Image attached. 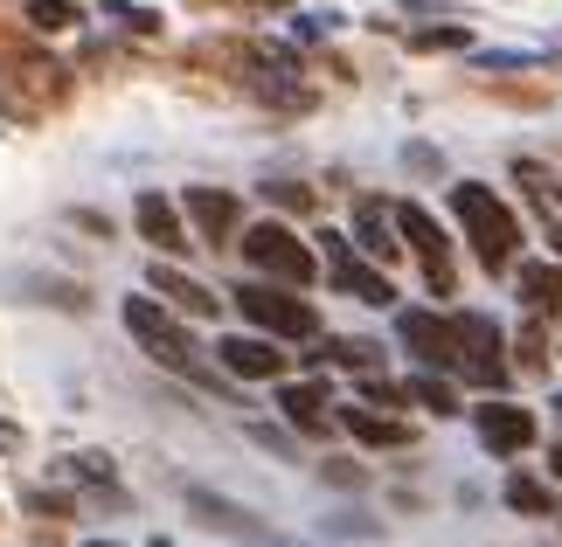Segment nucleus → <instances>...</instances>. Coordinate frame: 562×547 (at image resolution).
Masks as SVG:
<instances>
[{"instance_id":"31","label":"nucleus","mask_w":562,"mask_h":547,"mask_svg":"<svg viewBox=\"0 0 562 547\" xmlns=\"http://www.w3.org/2000/svg\"><path fill=\"white\" fill-rule=\"evenodd\" d=\"M21 444H29V436H21V423H0V457H21Z\"/></svg>"},{"instance_id":"8","label":"nucleus","mask_w":562,"mask_h":547,"mask_svg":"<svg viewBox=\"0 0 562 547\" xmlns=\"http://www.w3.org/2000/svg\"><path fill=\"white\" fill-rule=\"evenodd\" d=\"M389 215H396V236H403L409 250H417L424 284H430V292H451V243H445V229L430 223V208H417V202H396Z\"/></svg>"},{"instance_id":"21","label":"nucleus","mask_w":562,"mask_h":547,"mask_svg":"<svg viewBox=\"0 0 562 547\" xmlns=\"http://www.w3.org/2000/svg\"><path fill=\"white\" fill-rule=\"evenodd\" d=\"M63 478H77V486H91V492H119V465L104 451H77L70 465H63Z\"/></svg>"},{"instance_id":"25","label":"nucleus","mask_w":562,"mask_h":547,"mask_svg":"<svg viewBox=\"0 0 562 547\" xmlns=\"http://www.w3.org/2000/svg\"><path fill=\"white\" fill-rule=\"evenodd\" d=\"M98 14H112L125 35H160V14H154V8H133V0H104Z\"/></svg>"},{"instance_id":"20","label":"nucleus","mask_w":562,"mask_h":547,"mask_svg":"<svg viewBox=\"0 0 562 547\" xmlns=\"http://www.w3.org/2000/svg\"><path fill=\"white\" fill-rule=\"evenodd\" d=\"M21 21L35 35H70V29H83V8L77 0H21Z\"/></svg>"},{"instance_id":"15","label":"nucleus","mask_w":562,"mask_h":547,"mask_svg":"<svg viewBox=\"0 0 562 547\" xmlns=\"http://www.w3.org/2000/svg\"><path fill=\"white\" fill-rule=\"evenodd\" d=\"M319 402H327V381H285V388H278V409H285V423L306 430V436H327V430H334V415L319 409Z\"/></svg>"},{"instance_id":"9","label":"nucleus","mask_w":562,"mask_h":547,"mask_svg":"<svg viewBox=\"0 0 562 547\" xmlns=\"http://www.w3.org/2000/svg\"><path fill=\"white\" fill-rule=\"evenodd\" d=\"M396 340L409 346V367H430V375H451V367H459L451 319H438V312H396Z\"/></svg>"},{"instance_id":"24","label":"nucleus","mask_w":562,"mask_h":547,"mask_svg":"<svg viewBox=\"0 0 562 547\" xmlns=\"http://www.w3.org/2000/svg\"><path fill=\"white\" fill-rule=\"evenodd\" d=\"M403 396H409V402H424V409H438V415H459V396H451L445 381H430V375H409V381H403Z\"/></svg>"},{"instance_id":"18","label":"nucleus","mask_w":562,"mask_h":547,"mask_svg":"<svg viewBox=\"0 0 562 547\" xmlns=\"http://www.w3.org/2000/svg\"><path fill=\"white\" fill-rule=\"evenodd\" d=\"M355 236H361V257L369 264H396V215H382V202H361V223H355Z\"/></svg>"},{"instance_id":"14","label":"nucleus","mask_w":562,"mask_h":547,"mask_svg":"<svg viewBox=\"0 0 562 547\" xmlns=\"http://www.w3.org/2000/svg\"><path fill=\"white\" fill-rule=\"evenodd\" d=\"M154 292L175 305L181 319H215V312H223V298H215L209 284H194L188 271H175V264H154Z\"/></svg>"},{"instance_id":"28","label":"nucleus","mask_w":562,"mask_h":547,"mask_svg":"<svg viewBox=\"0 0 562 547\" xmlns=\"http://www.w3.org/2000/svg\"><path fill=\"white\" fill-rule=\"evenodd\" d=\"M21 506H29V513H42V520H70V513H77V499H63V492H29Z\"/></svg>"},{"instance_id":"13","label":"nucleus","mask_w":562,"mask_h":547,"mask_svg":"<svg viewBox=\"0 0 562 547\" xmlns=\"http://www.w3.org/2000/svg\"><path fill=\"white\" fill-rule=\"evenodd\" d=\"M188 513H194V527H209V534L265 540V520L244 513V506H236V499H223V492H209V486H188Z\"/></svg>"},{"instance_id":"4","label":"nucleus","mask_w":562,"mask_h":547,"mask_svg":"<svg viewBox=\"0 0 562 547\" xmlns=\"http://www.w3.org/2000/svg\"><path fill=\"white\" fill-rule=\"evenodd\" d=\"M244 264L265 271V277H278V284H292V292H306V284L319 277L306 236H292L285 223H250L244 229Z\"/></svg>"},{"instance_id":"7","label":"nucleus","mask_w":562,"mask_h":547,"mask_svg":"<svg viewBox=\"0 0 562 547\" xmlns=\"http://www.w3.org/2000/svg\"><path fill=\"white\" fill-rule=\"evenodd\" d=\"M451 340H459V367H451V375H465V381H480V388H501V381H507L501 326H493L486 312H465V319H451Z\"/></svg>"},{"instance_id":"39","label":"nucleus","mask_w":562,"mask_h":547,"mask_svg":"<svg viewBox=\"0 0 562 547\" xmlns=\"http://www.w3.org/2000/svg\"><path fill=\"white\" fill-rule=\"evenodd\" d=\"M91 547H104V540H91Z\"/></svg>"},{"instance_id":"37","label":"nucleus","mask_w":562,"mask_h":547,"mask_svg":"<svg viewBox=\"0 0 562 547\" xmlns=\"http://www.w3.org/2000/svg\"><path fill=\"white\" fill-rule=\"evenodd\" d=\"M146 547H175V540H146Z\"/></svg>"},{"instance_id":"6","label":"nucleus","mask_w":562,"mask_h":547,"mask_svg":"<svg viewBox=\"0 0 562 547\" xmlns=\"http://www.w3.org/2000/svg\"><path fill=\"white\" fill-rule=\"evenodd\" d=\"M319 250H327V277H334V292H348V298H361V305H389V298H396L389 271L369 264V257H361L340 229H319Z\"/></svg>"},{"instance_id":"26","label":"nucleus","mask_w":562,"mask_h":547,"mask_svg":"<svg viewBox=\"0 0 562 547\" xmlns=\"http://www.w3.org/2000/svg\"><path fill=\"white\" fill-rule=\"evenodd\" d=\"M409 49H417V56H445V49H465V29H417V35H409Z\"/></svg>"},{"instance_id":"1","label":"nucleus","mask_w":562,"mask_h":547,"mask_svg":"<svg viewBox=\"0 0 562 547\" xmlns=\"http://www.w3.org/2000/svg\"><path fill=\"white\" fill-rule=\"evenodd\" d=\"M451 215H459L465 243H472V257H480V271L507 277L514 250H521V215H514L486 181H451Z\"/></svg>"},{"instance_id":"12","label":"nucleus","mask_w":562,"mask_h":547,"mask_svg":"<svg viewBox=\"0 0 562 547\" xmlns=\"http://www.w3.org/2000/svg\"><path fill=\"white\" fill-rule=\"evenodd\" d=\"M215 361H223V375H236V381H285V346H271V340H215Z\"/></svg>"},{"instance_id":"16","label":"nucleus","mask_w":562,"mask_h":547,"mask_svg":"<svg viewBox=\"0 0 562 547\" xmlns=\"http://www.w3.org/2000/svg\"><path fill=\"white\" fill-rule=\"evenodd\" d=\"M133 223H139V236L154 250H181L188 243V236H181V208L167 202V194H139V202H133Z\"/></svg>"},{"instance_id":"3","label":"nucleus","mask_w":562,"mask_h":547,"mask_svg":"<svg viewBox=\"0 0 562 547\" xmlns=\"http://www.w3.org/2000/svg\"><path fill=\"white\" fill-rule=\"evenodd\" d=\"M119 319H125V333H133L160 367H175V375H188V381H202V388H215V396H223V381L202 367V346H194V333H188L175 312H167V305H154V298H125Z\"/></svg>"},{"instance_id":"17","label":"nucleus","mask_w":562,"mask_h":547,"mask_svg":"<svg viewBox=\"0 0 562 547\" xmlns=\"http://www.w3.org/2000/svg\"><path fill=\"white\" fill-rule=\"evenodd\" d=\"M334 423L348 430L355 444H375V451H396V444H409V423H396V415H369V409H340Z\"/></svg>"},{"instance_id":"27","label":"nucleus","mask_w":562,"mask_h":547,"mask_svg":"<svg viewBox=\"0 0 562 547\" xmlns=\"http://www.w3.org/2000/svg\"><path fill=\"white\" fill-rule=\"evenodd\" d=\"M265 202H278V208H299V215H306V208H313V187H299V181H265Z\"/></svg>"},{"instance_id":"10","label":"nucleus","mask_w":562,"mask_h":547,"mask_svg":"<svg viewBox=\"0 0 562 547\" xmlns=\"http://www.w3.org/2000/svg\"><path fill=\"white\" fill-rule=\"evenodd\" d=\"M472 430H480L486 457H521L535 444V409H521V402H480V409H472Z\"/></svg>"},{"instance_id":"34","label":"nucleus","mask_w":562,"mask_h":547,"mask_svg":"<svg viewBox=\"0 0 562 547\" xmlns=\"http://www.w3.org/2000/svg\"><path fill=\"white\" fill-rule=\"evenodd\" d=\"M244 8H299V0H244Z\"/></svg>"},{"instance_id":"23","label":"nucleus","mask_w":562,"mask_h":547,"mask_svg":"<svg viewBox=\"0 0 562 547\" xmlns=\"http://www.w3.org/2000/svg\"><path fill=\"white\" fill-rule=\"evenodd\" d=\"M313 361H340V367H361V375H369L382 361V346L375 340H327V346H313Z\"/></svg>"},{"instance_id":"19","label":"nucleus","mask_w":562,"mask_h":547,"mask_svg":"<svg viewBox=\"0 0 562 547\" xmlns=\"http://www.w3.org/2000/svg\"><path fill=\"white\" fill-rule=\"evenodd\" d=\"M521 305L535 319H549V312H562V264H521Z\"/></svg>"},{"instance_id":"35","label":"nucleus","mask_w":562,"mask_h":547,"mask_svg":"<svg viewBox=\"0 0 562 547\" xmlns=\"http://www.w3.org/2000/svg\"><path fill=\"white\" fill-rule=\"evenodd\" d=\"M549 478H562V444H555V451H549Z\"/></svg>"},{"instance_id":"32","label":"nucleus","mask_w":562,"mask_h":547,"mask_svg":"<svg viewBox=\"0 0 562 547\" xmlns=\"http://www.w3.org/2000/svg\"><path fill=\"white\" fill-rule=\"evenodd\" d=\"M70 223H77V229H91V236H112V223H104V215H98V208H77V215H70Z\"/></svg>"},{"instance_id":"2","label":"nucleus","mask_w":562,"mask_h":547,"mask_svg":"<svg viewBox=\"0 0 562 547\" xmlns=\"http://www.w3.org/2000/svg\"><path fill=\"white\" fill-rule=\"evenodd\" d=\"M77 91V77L63 70L56 56H42V49H14V56H0V112L21 118V125H35V118H49L63 112Z\"/></svg>"},{"instance_id":"5","label":"nucleus","mask_w":562,"mask_h":547,"mask_svg":"<svg viewBox=\"0 0 562 547\" xmlns=\"http://www.w3.org/2000/svg\"><path fill=\"white\" fill-rule=\"evenodd\" d=\"M236 312L250 326H265L271 340H313L319 333V312L292 292V284L285 292H278V284H244V292H236Z\"/></svg>"},{"instance_id":"29","label":"nucleus","mask_w":562,"mask_h":547,"mask_svg":"<svg viewBox=\"0 0 562 547\" xmlns=\"http://www.w3.org/2000/svg\"><path fill=\"white\" fill-rule=\"evenodd\" d=\"M542 367H549V346L535 326H521V375H542Z\"/></svg>"},{"instance_id":"33","label":"nucleus","mask_w":562,"mask_h":547,"mask_svg":"<svg viewBox=\"0 0 562 547\" xmlns=\"http://www.w3.org/2000/svg\"><path fill=\"white\" fill-rule=\"evenodd\" d=\"M361 478H369L361 465H327V486H361Z\"/></svg>"},{"instance_id":"30","label":"nucleus","mask_w":562,"mask_h":547,"mask_svg":"<svg viewBox=\"0 0 562 547\" xmlns=\"http://www.w3.org/2000/svg\"><path fill=\"white\" fill-rule=\"evenodd\" d=\"M292 35H299V42H327L334 21H327V14H306V21H292Z\"/></svg>"},{"instance_id":"36","label":"nucleus","mask_w":562,"mask_h":547,"mask_svg":"<svg viewBox=\"0 0 562 547\" xmlns=\"http://www.w3.org/2000/svg\"><path fill=\"white\" fill-rule=\"evenodd\" d=\"M549 243H555V257H562V223H555V229H549Z\"/></svg>"},{"instance_id":"38","label":"nucleus","mask_w":562,"mask_h":547,"mask_svg":"<svg viewBox=\"0 0 562 547\" xmlns=\"http://www.w3.org/2000/svg\"><path fill=\"white\" fill-rule=\"evenodd\" d=\"M555 415H562V396H555Z\"/></svg>"},{"instance_id":"11","label":"nucleus","mask_w":562,"mask_h":547,"mask_svg":"<svg viewBox=\"0 0 562 547\" xmlns=\"http://www.w3.org/2000/svg\"><path fill=\"white\" fill-rule=\"evenodd\" d=\"M181 215L202 229V243H229L236 223H244V194H236V187H188Z\"/></svg>"},{"instance_id":"22","label":"nucleus","mask_w":562,"mask_h":547,"mask_svg":"<svg viewBox=\"0 0 562 547\" xmlns=\"http://www.w3.org/2000/svg\"><path fill=\"white\" fill-rule=\"evenodd\" d=\"M507 506H514V513H528V520H549V513H562V506H555V492L542 486V478H521V471L507 478Z\"/></svg>"}]
</instances>
